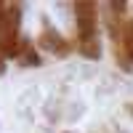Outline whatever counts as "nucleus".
Here are the masks:
<instances>
[{"label":"nucleus","mask_w":133,"mask_h":133,"mask_svg":"<svg viewBox=\"0 0 133 133\" xmlns=\"http://www.w3.org/2000/svg\"><path fill=\"white\" fill-rule=\"evenodd\" d=\"M21 66H40V56L35 53V48L32 45H24L21 48V53H19V59H16Z\"/></svg>","instance_id":"nucleus-5"},{"label":"nucleus","mask_w":133,"mask_h":133,"mask_svg":"<svg viewBox=\"0 0 133 133\" xmlns=\"http://www.w3.org/2000/svg\"><path fill=\"white\" fill-rule=\"evenodd\" d=\"M5 72V59H3V53H0V75Z\"/></svg>","instance_id":"nucleus-6"},{"label":"nucleus","mask_w":133,"mask_h":133,"mask_svg":"<svg viewBox=\"0 0 133 133\" xmlns=\"http://www.w3.org/2000/svg\"><path fill=\"white\" fill-rule=\"evenodd\" d=\"M19 24H21V5L0 3V53L3 59H19Z\"/></svg>","instance_id":"nucleus-2"},{"label":"nucleus","mask_w":133,"mask_h":133,"mask_svg":"<svg viewBox=\"0 0 133 133\" xmlns=\"http://www.w3.org/2000/svg\"><path fill=\"white\" fill-rule=\"evenodd\" d=\"M37 45L43 48V51H48V53H53V56H59V59H64V56H69V43H66L56 29H53L48 21H45V32L40 35V40H37Z\"/></svg>","instance_id":"nucleus-3"},{"label":"nucleus","mask_w":133,"mask_h":133,"mask_svg":"<svg viewBox=\"0 0 133 133\" xmlns=\"http://www.w3.org/2000/svg\"><path fill=\"white\" fill-rule=\"evenodd\" d=\"M75 21H77V51L85 59H101V40H98V3L83 0L75 5Z\"/></svg>","instance_id":"nucleus-1"},{"label":"nucleus","mask_w":133,"mask_h":133,"mask_svg":"<svg viewBox=\"0 0 133 133\" xmlns=\"http://www.w3.org/2000/svg\"><path fill=\"white\" fill-rule=\"evenodd\" d=\"M117 51H120V61H123V56H125V59L133 64V19L125 21V27H123V40H120Z\"/></svg>","instance_id":"nucleus-4"}]
</instances>
